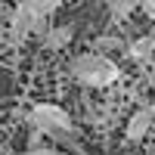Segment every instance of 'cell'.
<instances>
[{
  "label": "cell",
  "mask_w": 155,
  "mask_h": 155,
  "mask_svg": "<svg viewBox=\"0 0 155 155\" xmlns=\"http://www.w3.org/2000/svg\"><path fill=\"white\" fill-rule=\"evenodd\" d=\"M25 121H28L34 130H41L47 140H53V143H68V146H74L78 124L71 121V115L62 109V106H56V102H34Z\"/></svg>",
  "instance_id": "6da1fadb"
},
{
  "label": "cell",
  "mask_w": 155,
  "mask_h": 155,
  "mask_svg": "<svg viewBox=\"0 0 155 155\" xmlns=\"http://www.w3.org/2000/svg\"><path fill=\"white\" fill-rule=\"evenodd\" d=\"M68 74L74 78L81 87H90V90H102V87H112L115 81H121V68L118 62H112L109 56H99V53H81L71 59L68 65Z\"/></svg>",
  "instance_id": "7a4b0ae2"
},
{
  "label": "cell",
  "mask_w": 155,
  "mask_h": 155,
  "mask_svg": "<svg viewBox=\"0 0 155 155\" xmlns=\"http://www.w3.org/2000/svg\"><path fill=\"white\" fill-rule=\"evenodd\" d=\"M31 34H34V16H31V6H28V3H19L16 9L9 12V44L19 47V44L28 41Z\"/></svg>",
  "instance_id": "3957f363"
},
{
  "label": "cell",
  "mask_w": 155,
  "mask_h": 155,
  "mask_svg": "<svg viewBox=\"0 0 155 155\" xmlns=\"http://www.w3.org/2000/svg\"><path fill=\"white\" fill-rule=\"evenodd\" d=\"M152 115H149V109L143 106V109H137L130 118H127V124H124V137L130 140V143H143V140L149 137V130H152Z\"/></svg>",
  "instance_id": "277c9868"
},
{
  "label": "cell",
  "mask_w": 155,
  "mask_h": 155,
  "mask_svg": "<svg viewBox=\"0 0 155 155\" xmlns=\"http://www.w3.org/2000/svg\"><path fill=\"white\" fill-rule=\"evenodd\" d=\"M74 37V22H62V25H53L47 34H44V50H50V53H59V50H65L71 44Z\"/></svg>",
  "instance_id": "5b68a950"
},
{
  "label": "cell",
  "mask_w": 155,
  "mask_h": 155,
  "mask_svg": "<svg viewBox=\"0 0 155 155\" xmlns=\"http://www.w3.org/2000/svg\"><path fill=\"white\" fill-rule=\"evenodd\" d=\"M127 56L149 68L155 62V34H140L137 41H130V44H127Z\"/></svg>",
  "instance_id": "8992f818"
},
{
  "label": "cell",
  "mask_w": 155,
  "mask_h": 155,
  "mask_svg": "<svg viewBox=\"0 0 155 155\" xmlns=\"http://www.w3.org/2000/svg\"><path fill=\"white\" fill-rule=\"evenodd\" d=\"M109 50H124L127 53V44L121 41V37H115V34H102V37H93V41H90V53L106 56Z\"/></svg>",
  "instance_id": "52a82bcc"
},
{
  "label": "cell",
  "mask_w": 155,
  "mask_h": 155,
  "mask_svg": "<svg viewBox=\"0 0 155 155\" xmlns=\"http://www.w3.org/2000/svg\"><path fill=\"white\" fill-rule=\"evenodd\" d=\"M137 9H140L137 0H112V3H109V16H112L115 22H124V19L130 16V12H137Z\"/></svg>",
  "instance_id": "ba28073f"
},
{
  "label": "cell",
  "mask_w": 155,
  "mask_h": 155,
  "mask_svg": "<svg viewBox=\"0 0 155 155\" xmlns=\"http://www.w3.org/2000/svg\"><path fill=\"white\" fill-rule=\"evenodd\" d=\"M22 155H62V149H56V146H41V149H25Z\"/></svg>",
  "instance_id": "9c48e42d"
},
{
  "label": "cell",
  "mask_w": 155,
  "mask_h": 155,
  "mask_svg": "<svg viewBox=\"0 0 155 155\" xmlns=\"http://www.w3.org/2000/svg\"><path fill=\"white\" fill-rule=\"evenodd\" d=\"M140 9H143V16H149V19L155 22V0H143V3H140Z\"/></svg>",
  "instance_id": "30bf717a"
},
{
  "label": "cell",
  "mask_w": 155,
  "mask_h": 155,
  "mask_svg": "<svg viewBox=\"0 0 155 155\" xmlns=\"http://www.w3.org/2000/svg\"><path fill=\"white\" fill-rule=\"evenodd\" d=\"M9 12H12V9H6V6H3V3H0V25H3V19H6V16H9Z\"/></svg>",
  "instance_id": "8fae6325"
},
{
  "label": "cell",
  "mask_w": 155,
  "mask_h": 155,
  "mask_svg": "<svg viewBox=\"0 0 155 155\" xmlns=\"http://www.w3.org/2000/svg\"><path fill=\"white\" fill-rule=\"evenodd\" d=\"M146 109H149V115H152V121H155V99L149 102V106H146Z\"/></svg>",
  "instance_id": "7c38bea8"
},
{
  "label": "cell",
  "mask_w": 155,
  "mask_h": 155,
  "mask_svg": "<svg viewBox=\"0 0 155 155\" xmlns=\"http://www.w3.org/2000/svg\"><path fill=\"white\" fill-rule=\"evenodd\" d=\"M149 155H155V140H152V149H149Z\"/></svg>",
  "instance_id": "4fadbf2b"
},
{
  "label": "cell",
  "mask_w": 155,
  "mask_h": 155,
  "mask_svg": "<svg viewBox=\"0 0 155 155\" xmlns=\"http://www.w3.org/2000/svg\"><path fill=\"white\" fill-rule=\"evenodd\" d=\"M0 121H3V109H0Z\"/></svg>",
  "instance_id": "5bb4252c"
}]
</instances>
